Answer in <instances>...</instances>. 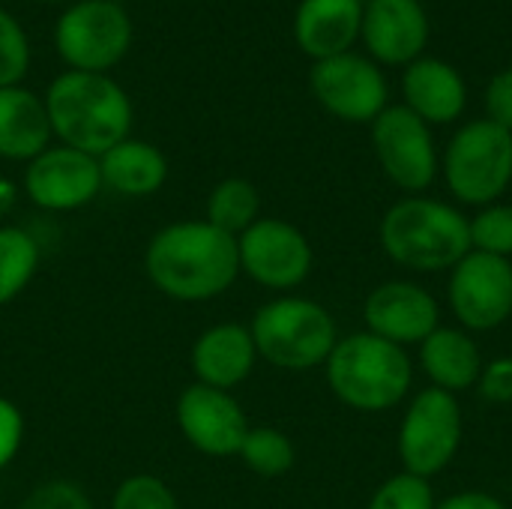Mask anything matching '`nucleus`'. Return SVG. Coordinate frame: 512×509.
<instances>
[{"instance_id": "nucleus-1", "label": "nucleus", "mask_w": 512, "mask_h": 509, "mask_svg": "<svg viewBox=\"0 0 512 509\" xmlns=\"http://www.w3.org/2000/svg\"><path fill=\"white\" fill-rule=\"evenodd\" d=\"M147 279L177 303L222 297L240 276L237 237L207 219H183L159 228L144 249Z\"/></svg>"}, {"instance_id": "nucleus-2", "label": "nucleus", "mask_w": 512, "mask_h": 509, "mask_svg": "<svg viewBox=\"0 0 512 509\" xmlns=\"http://www.w3.org/2000/svg\"><path fill=\"white\" fill-rule=\"evenodd\" d=\"M45 111L51 135L60 144L96 159L126 141L132 129V99L111 75L102 72H60L48 84Z\"/></svg>"}, {"instance_id": "nucleus-3", "label": "nucleus", "mask_w": 512, "mask_h": 509, "mask_svg": "<svg viewBox=\"0 0 512 509\" xmlns=\"http://www.w3.org/2000/svg\"><path fill=\"white\" fill-rule=\"evenodd\" d=\"M378 240L384 255L411 273H450L471 252V219L447 201L405 195L387 207Z\"/></svg>"}, {"instance_id": "nucleus-4", "label": "nucleus", "mask_w": 512, "mask_h": 509, "mask_svg": "<svg viewBox=\"0 0 512 509\" xmlns=\"http://www.w3.org/2000/svg\"><path fill=\"white\" fill-rule=\"evenodd\" d=\"M324 375L333 396L360 414H387L402 405L414 387V363L408 351L369 330L339 336L324 363Z\"/></svg>"}, {"instance_id": "nucleus-5", "label": "nucleus", "mask_w": 512, "mask_h": 509, "mask_svg": "<svg viewBox=\"0 0 512 509\" xmlns=\"http://www.w3.org/2000/svg\"><path fill=\"white\" fill-rule=\"evenodd\" d=\"M249 333L255 339L258 360L285 372H309L324 366L339 342L336 318L318 300L297 294L267 300L255 312Z\"/></svg>"}, {"instance_id": "nucleus-6", "label": "nucleus", "mask_w": 512, "mask_h": 509, "mask_svg": "<svg viewBox=\"0 0 512 509\" xmlns=\"http://www.w3.org/2000/svg\"><path fill=\"white\" fill-rule=\"evenodd\" d=\"M441 171L459 204L480 210L501 201L512 183V132L486 117L465 123L450 138Z\"/></svg>"}, {"instance_id": "nucleus-7", "label": "nucleus", "mask_w": 512, "mask_h": 509, "mask_svg": "<svg viewBox=\"0 0 512 509\" xmlns=\"http://www.w3.org/2000/svg\"><path fill=\"white\" fill-rule=\"evenodd\" d=\"M465 438V414L459 396L444 393L438 387H423L408 402L399 435L396 453L405 474L432 480L453 465L462 450Z\"/></svg>"}, {"instance_id": "nucleus-8", "label": "nucleus", "mask_w": 512, "mask_h": 509, "mask_svg": "<svg viewBox=\"0 0 512 509\" xmlns=\"http://www.w3.org/2000/svg\"><path fill=\"white\" fill-rule=\"evenodd\" d=\"M132 21L123 3L114 0H78L54 27V45L60 60L78 72L114 69L132 45Z\"/></svg>"}, {"instance_id": "nucleus-9", "label": "nucleus", "mask_w": 512, "mask_h": 509, "mask_svg": "<svg viewBox=\"0 0 512 509\" xmlns=\"http://www.w3.org/2000/svg\"><path fill=\"white\" fill-rule=\"evenodd\" d=\"M372 147L387 180L408 195H423L441 174L429 123L405 105H387L372 120Z\"/></svg>"}, {"instance_id": "nucleus-10", "label": "nucleus", "mask_w": 512, "mask_h": 509, "mask_svg": "<svg viewBox=\"0 0 512 509\" xmlns=\"http://www.w3.org/2000/svg\"><path fill=\"white\" fill-rule=\"evenodd\" d=\"M447 306L471 336L504 327L512 318V261L471 249L450 270Z\"/></svg>"}, {"instance_id": "nucleus-11", "label": "nucleus", "mask_w": 512, "mask_h": 509, "mask_svg": "<svg viewBox=\"0 0 512 509\" xmlns=\"http://www.w3.org/2000/svg\"><path fill=\"white\" fill-rule=\"evenodd\" d=\"M240 273L267 291L300 288L315 264L309 237L288 219L261 216L252 228L237 237Z\"/></svg>"}, {"instance_id": "nucleus-12", "label": "nucleus", "mask_w": 512, "mask_h": 509, "mask_svg": "<svg viewBox=\"0 0 512 509\" xmlns=\"http://www.w3.org/2000/svg\"><path fill=\"white\" fill-rule=\"evenodd\" d=\"M309 87L324 111L345 123H372L390 102L387 78L363 54L345 51L327 60H315Z\"/></svg>"}, {"instance_id": "nucleus-13", "label": "nucleus", "mask_w": 512, "mask_h": 509, "mask_svg": "<svg viewBox=\"0 0 512 509\" xmlns=\"http://www.w3.org/2000/svg\"><path fill=\"white\" fill-rule=\"evenodd\" d=\"M174 417L183 441L210 459L237 456L252 429L243 405L228 390H216L198 381L177 396Z\"/></svg>"}, {"instance_id": "nucleus-14", "label": "nucleus", "mask_w": 512, "mask_h": 509, "mask_svg": "<svg viewBox=\"0 0 512 509\" xmlns=\"http://www.w3.org/2000/svg\"><path fill=\"white\" fill-rule=\"evenodd\" d=\"M24 192L48 213L81 210L102 192L99 159L66 144H51L27 162Z\"/></svg>"}, {"instance_id": "nucleus-15", "label": "nucleus", "mask_w": 512, "mask_h": 509, "mask_svg": "<svg viewBox=\"0 0 512 509\" xmlns=\"http://www.w3.org/2000/svg\"><path fill=\"white\" fill-rule=\"evenodd\" d=\"M363 324L372 336L411 348L441 327V303L420 282L390 279L369 291L363 303Z\"/></svg>"}, {"instance_id": "nucleus-16", "label": "nucleus", "mask_w": 512, "mask_h": 509, "mask_svg": "<svg viewBox=\"0 0 512 509\" xmlns=\"http://www.w3.org/2000/svg\"><path fill=\"white\" fill-rule=\"evenodd\" d=\"M360 39L378 63L408 66L423 57L429 15L420 0H369L363 6Z\"/></svg>"}, {"instance_id": "nucleus-17", "label": "nucleus", "mask_w": 512, "mask_h": 509, "mask_svg": "<svg viewBox=\"0 0 512 509\" xmlns=\"http://www.w3.org/2000/svg\"><path fill=\"white\" fill-rule=\"evenodd\" d=\"M189 363L198 384L231 393L252 375L258 363L255 339L246 324H234V321L213 324L195 339Z\"/></svg>"}, {"instance_id": "nucleus-18", "label": "nucleus", "mask_w": 512, "mask_h": 509, "mask_svg": "<svg viewBox=\"0 0 512 509\" xmlns=\"http://www.w3.org/2000/svg\"><path fill=\"white\" fill-rule=\"evenodd\" d=\"M363 27V0H300L294 39L312 60L351 51Z\"/></svg>"}, {"instance_id": "nucleus-19", "label": "nucleus", "mask_w": 512, "mask_h": 509, "mask_svg": "<svg viewBox=\"0 0 512 509\" xmlns=\"http://www.w3.org/2000/svg\"><path fill=\"white\" fill-rule=\"evenodd\" d=\"M402 93L405 108H411L429 126L459 120L468 105L465 78L438 57H417L408 63L402 75Z\"/></svg>"}, {"instance_id": "nucleus-20", "label": "nucleus", "mask_w": 512, "mask_h": 509, "mask_svg": "<svg viewBox=\"0 0 512 509\" xmlns=\"http://www.w3.org/2000/svg\"><path fill=\"white\" fill-rule=\"evenodd\" d=\"M417 348H420V369L429 378V387H438L453 396L477 387L486 360L480 354L477 339L468 330L441 324Z\"/></svg>"}, {"instance_id": "nucleus-21", "label": "nucleus", "mask_w": 512, "mask_h": 509, "mask_svg": "<svg viewBox=\"0 0 512 509\" xmlns=\"http://www.w3.org/2000/svg\"><path fill=\"white\" fill-rule=\"evenodd\" d=\"M51 138L45 99L21 84L0 87V159L30 162L51 147Z\"/></svg>"}, {"instance_id": "nucleus-22", "label": "nucleus", "mask_w": 512, "mask_h": 509, "mask_svg": "<svg viewBox=\"0 0 512 509\" xmlns=\"http://www.w3.org/2000/svg\"><path fill=\"white\" fill-rule=\"evenodd\" d=\"M99 174L102 189H111L126 198H147L165 186L168 159L156 144L126 138L99 156Z\"/></svg>"}, {"instance_id": "nucleus-23", "label": "nucleus", "mask_w": 512, "mask_h": 509, "mask_svg": "<svg viewBox=\"0 0 512 509\" xmlns=\"http://www.w3.org/2000/svg\"><path fill=\"white\" fill-rule=\"evenodd\" d=\"M204 219L213 228L240 237L246 228H252L261 219V192L246 177H225L210 189L204 204Z\"/></svg>"}, {"instance_id": "nucleus-24", "label": "nucleus", "mask_w": 512, "mask_h": 509, "mask_svg": "<svg viewBox=\"0 0 512 509\" xmlns=\"http://www.w3.org/2000/svg\"><path fill=\"white\" fill-rule=\"evenodd\" d=\"M39 243L18 225L0 228V306L12 303L39 270Z\"/></svg>"}, {"instance_id": "nucleus-25", "label": "nucleus", "mask_w": 512, "mask_h": 509, "mask_svg": "<svg viewBox=\"0 0 512 509\" xmlns=\"http://www.w3.org/2000/svg\"><path fill=\"white\" fill-rule=\"evenodd\" d=\"M237 456L258 477H282L297 462L294 441L273 426H252Z\"/></svg>"}, {"instance_id": "nucleus-26", "label": "nucleus", "mask_w": 512, "mask_h": 509, "mask_svg": "<svg viewBox=\"0 0 512 509\" xmlns=\"http://www.w3.org/2000/svg\"><path fill=\"white\" fill-rule=\"evenodd\" d=\"M471 249L512 261V204H489L471 216Z\"/></svg>"}, {"instance_id": "nucleus-27", "label": "nucleus", "mask_w": 512, "mask_h": 509, "mask_svg": "<svg viewBox=\"0 0 512 509\" xmlns=\"http://www.w3.org/2000/svg\"><path fill=\"white\" fill-rule=\"evenodd\" d=\"M438 498L429 480L414 474H393L387 477L369 498L366 509H435Z\"/></svg>"}, {"instance_id": "nucleus-28", "label": "nucleus", "mask_w": 512, "mask_h": 509, "mask_svg": "<svg viewBox=\"0 0 512 509\" xmlns=\"http://www.w3.org/2000/svg\"><path fill=\"white\" fill-rule=\"evenodd\" d=\"M111 509H180V501L162 477L132 474L114 489Z\"/></svg>"}, {"instance_id": "nucleus-29", "label": "nucleus", "mask_w": 512, "mask_h": 509, "mask_svg": "<svg viewBox=\"0 0 512 509\" xmlns=\"http://www.w3.org/2000/svg\"><path fill=\"white\" fill-rule=\"evenodd\" d=\"M30 69V42L24 27L0 9V87H15Z\"/></svg>"}, {"instance_id": "nucleus-30", "label": "nucleus", "mask_w": 512, "mask_h": 509, "mask_svg": "<svg viewBox=\"0 0 512 509\" xmlns=\"http://www.w3.org/2000/svg\"><path fill=\"white\" fill-rule=\"evenodd\" d=\"M18 509H96L87 492L72 480H48L39 483Z\"/></svg>"}, {"instance_id": "nucleus-31", "label": "nucleus", "mask_w": 512, "mask_h": 509, "mask_svg": "<svg viewBox=\"0 0 512 509\" xmlns=\"http://www.w3.org/2000/svg\"><path fill=\"white\" fill-rule=\"evenodd\" d=\"M474 390L492 405H512V357H495L483 363V372Z\"/></svg>"}, {"instance_id": "nucleus-32", "label": "nucleus", "mask_w": 512, "mask_h": 509, "mask_svg": "<svg viewBox=\"0 0 512 509\" xmlns=\"http://www.w3.org/2000/svg\"><path fill=\"white\" fill-rule=\"evenodd\" d=\"M24 414L15 402L0 396V471L15 462V456L24 447Z\"/></svg>"}, {"instance_id": "nucleus-33", "label": "nucleus", "mask_w": 512, "mask_h": 509, "mask_svg": "<svg viewBox=\"0 0 512 509\" xmlns=\"http://www.w3.org/2000/svg\"><path fill=\"white\" fill-rule=\"evenodd\" d=\"M486 120L512 132V66L492 75L486 87Z\"/></svg>"}, {"instance_id": "nucleus-34", "label": "nucleus", "mask_w": 512, "mask_h": 509, "mask_svg": "<svg viewBox=\"0 0 512 509\" xmlns=\"http://www.w3.org/2000/svg\"><path fill=\"white\" fill-rule=\"evenodd\" d=\"M435 509H510L501 498H495L492 492H480V489H471V492H456V495H447L444 501H438Z\"/></svg>"}, {"instance_id": "nucleus-35", "label": "nucleus", "mask_w": 512, "mask_h": 509, "mask_svg": "<svg viewBox=\"0 0 512 509\" xmlns=\"http://www.w3.org/2000/svg\"><path fill=\"white\" fill-rule=\"evenodd\" d=\"M39 3H60V0H39Z\"/></svg>"}, {"instance_id": "nucleus-36", "label": "nucleus", "mask_w": 512, "mask_h": 509, "mask_svg": "<svg viewBox=\"0 0 512 509\" xmlns=\"http://www.w3.org/2000/svg\"><path fill=\"white\" fill-rule=\"evenodd\" d=\"M114 3H123V0H114Z\"/></svg>"}]
</instances>
